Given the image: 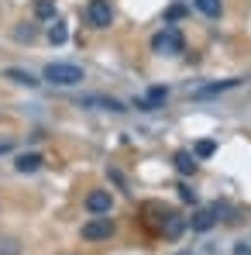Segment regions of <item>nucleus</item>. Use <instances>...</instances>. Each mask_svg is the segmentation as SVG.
<instances>
[{
  "label": "nucleus",
  "mask_w": 251,
  "mask_h": 255,
  "mask_svg": "<svg viewBox=\"0 0 251 255\" xmlns=\"http://www.w3.org/2000/svg\"><path fill=\"white\" fill-rule=\"evenodd\" d=\"M110 207H114L110 190H93V193L86 197V211L89 214H110Z\"/></svg>",
  "instance_id": "obj_5"
},
{
  "label": "nucleus",
  "mask_w": 251,
  "mask_h": 255,
  "mask_svg": "<svg viewBox=\"0 0 251 255\" xmlns=\"http://www.w3.org/2000/svg\"><path fill=\"white\" fill-rule=\"evenodd\" d=\"M162 231H166V238H179L182 231H186V221L179 217V214H166V224H162Z\"/></svg>",
  "instance_id": "obj_11"
},
{
  "label": "nucleus",
  "mask_w": 251,
  "mask_h": 255,
  "mask_svg": "<svg viewBox=\"0 0 251 255\" xmlns=\"http://www.w3.org/2000/svg\"><path fill=\"white\" fill-rule=\"evenodd\" d=\"M86 107H100V111H110V114H124L127 107L121 100H114V97H86L83 100Z\"/></svg>",
  "instance_id": "obj_7"
},
{
  "label": "nucleus",
  "mask_w": 251,
  "mask_h": 255,
  "mask_svg": "<svg viewBox=\"0 0 251 255\" xmlns=\"http://www.w3.org/2000/svg\"><path fill=\"white\" fill-rule=\"evenodd\" d=\"M110 235H114L110 214H93V217L83 224V238L86 242H103V238H110Z\"/></svg>",
  "instance_id": "obj_3"
},
{
  "label": "nucleus",
  "mask_w": 251,
  "mask_h": 255,
  "mask_svg": "<svg viewBox=\"0 0 251 255\" xmlns=\"http://www.w3.org/2000/svg\"><path fill=\"white\" fill-rule=\"evenodd\" d=\"M152 52H159V55H179V52H186V38H182V31L166 21V28L152 38Z\"/></svg>",
  "instance_id": "obj_1"
},
{
  "label": "nucleus",
  "mask_w": 251,
  "mask_h": 255,
  "mask_svg": "<svg viewBox=\"0 0 251 255\" xmlns=\"http://www.w3.org/2000/svg\"><path fill=\"white\" fill-rule=\"evenodd\" d=\"M48 38H52V45H62L66 38H69L66 24H62V21H52V28H48Z\"/></svg>",
  "instance_id": "obj_16"
},
{
  "label": "nucleus",
  "mask_w": 251,
  "mask_h": 255,
  "mask_svg": "<svg viewBox=\"0 0 251 255\" xmlns=\"http://www.w3.org/2000/svg\"><path fill=\"white\" fill-rule=\"evenodd\" d=\"M193 3H196V10L207 14V17H220V10H224L220 0H193Z\"/></svg>",
  "instance_id": "obj_14"
},
{
  "label": "nucleus",
  "mask_w": 251,
  "mask_h": 255,
  "mask_svg": "<svg viewBox=\"0 0 251 255\" xmlns=\"http://www.w3.org/2000/svg\"><path fill=\"white\" fill-rule=\"evenodd\" d=\"M241 86V80H220V83H210V86H200L196 97H213V93H224V90H234Z\"/></svg>",
  "instance_id": "obj_12"
},
{
  "label": "nucleus",
  "mask_w": 251,
  "mask_h": 255,
  "mask_svg": "<svg viewBox=\"0 0 251 255\" xmlns=\"http://www.w3.org/2000/svg\"><path fill=\"white\" fill-rule=\"evenodd\" d=\"M86 21H89L93 28H110V24H114V7H110L107 0H89V3H86Z\"/></svg>",
  "instance_id": "obj_4"
},
{
  "label": "nucleus",
  "mask_w": 251,
  "mask_h": 255,
  "mask_svg": "<svg viewBox=\"0 0 251 255\" xmlns=\"http://www.w3.org/2000/svg\"><path fill=\"white\" fill-rule=\"evenodd\" d=\"M35 17L55 21V3H52V0H35Z\"/></svg>",
  "instance_id": "obj_15"
},
{
  "label": "nucleus",
  "mask_w": 251,
  "mask_h": 255,
  "mask_svg": "<svg viewBox=\"0 0 251 255\" xmlns=\"http://www.w3.org/2000/svg\"><path fill=\"white\" fill-rule=\"evenodd\" d=\"M213 152H217V145H213V141H200V145H196V159H210Z\"/></svg>",
  "instance_id": "obj_17"
},
{
  "label": "nucleus",
  "mask_w": 251,
  "mask_h": 255,
  "mask_svg": "<svg viewBox=\"0 0 251 255\" xmlns=\"http://www.w3.org/2000/svg\"><path fill=\"white\" fill-rule=\"evenodd\" d=\"M42 155H38V152H28V155H17V162H14V166H17V172H38L42 169Z\"/></svg>",
  "instance_id": "obj_10"
},
{
  "label": "nucleus",
  "mask_w": 251,
  "mask_h": 255,
  "mask_svg": "<svg viewBox=\"0 0 251 255\" xmlns=\"http://www.w3.org/2000/svg\"><path fill=\"white\" fill-rule=\"evenodd\" d=\"M172 162H175V169L182 172V176H193V172H196V155H193V152H186V148H179Z\"/></svg>",
  "instance_id": "obj_9"
},
{
  "label": "nucleus",
  "mask_w": 251,
  "mask_h": 255,
  "mask_svg": "<svg viewBox=\"0 0 251 255\" xmlns=\"http://www.w3.org/2000/svg\"><path fill=\"white\" fill-rule=\"evenodd\" d=\"M3 76H7V80H14V83H21V86H38V80H35L31 73H24V69H7Z\"/></svg>",
  "instance_id": "obj_13"
},
{
  "label": "nucleus",
  "mask_w": 251,
  "mask_h": 255,
  "mask_svg": "<svg viewBox=\"0 0 251 255\" xmlns=\"http://www.w3.org/2000/svg\"><path fill=\"white\" fill-rule=\"evenodd\" d=\"M45 80L52 86H80L86 76H83V69L73 66V62H48L45 66Z\"/></svg>",
  "instance_id": "obj_2"
},
{
  "label": "nucleus",
  "mask_w": 251,
  "mask_h": 255,
  "mask_svg": "<svg viewBox=\"0 0 251 255\" xmlns=\"http://www.w3.org/2000/svg\"><path fill=\"white\" fill-rule=\"evenodd\" d=\"M179 197H182L186 204H196V190H189V186H179Z\"/></svg>",
  "instance_id": "obj_18"
},
{
  "label": "nucleus",
  "mask_w": 251,
  "mask_h": 255,
  "mask_svg": "<svg viewBox=\"0 0 251 255\" xmlns=\"http://www.w3.org/2000/svg\"><path fill=\"white\" fill-rule=\"evenodd\" d=\"M193 231H210L213 224H217V207H207V211H200V214H193Z\"/></svg>",
  "instance_id": "obj_8"
},
{
  "label": "nucleus",
  "mask_w": 251,
  "mask_h": 255,
  "mask_svg": "<svg viewBox=\"0 0 251 255\" xmlns=\"http://www.w3.org/2000/svg\"><path fill=\"white\" fill-rule=\"evenodd\" d=\"M166 97H168L166 86H152V90H148V97H145V100H138V107H141V111H159V107L166 104Z\"/></svg>",
  "instance_id": "obj_6"
},
{
  "label": "nucleus",
  "mask_w": 251,
  "mask_h": 255,
  "mask_svg": "<svg viewBox=\"0 0 251 255\" xmlns=\"http://www.w3.org/2000/svg\"><path fill=\"white\" fill-rule=\"evenodd\" d=\"M182 14H186V7H182V3H175V7L168 10V21H175V17H182Z\"/></svg>",
  "instance_id": "obj_19"
},
{
  "label": "nucleus",
  "mask_w": 251,
  "mask_h": 255,
  "mask_svg": "<svg viewBox=\"0 0 251 255\" xmlns=\"http://www.w3.org/2000/svg\"><path fill=\"white\" fill-rule=\"evenodd\" d=\"M7 148H10V145H7V141H0V152H7Z\"/></svg>",
  "instance_id": "obj_20"
}]
</instances>
